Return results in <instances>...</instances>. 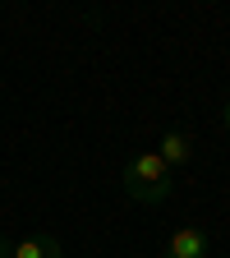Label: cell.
<instances>
[{
  "mask_svg": "<svg viewBox=\"0 0 230 258\" xmlns=\"http://www.w3.org/2000/svg\"><path fill=\"white\" fill-rule=\"evenodd\" d=\"M120 184H124L129 199H138V203L157 208V203H166V199H171V166H166L157 152H138V157H129V161H124Z\"/></svg>",
  "mask_w": 230,
  "mask_h": 258,
  "instance_id": "1",
  "label": "cell"
},
{
  "mask_svg": "<svg viewBox=\"0 0 230 258\" xmlns=\"http://www.w3.org/2000/svg\"><path fill=\"white\" fill-rule=\"evenodd\" d=\"M0 258H64V249L51 235H28V240H5L0 235Z\"/></svg>",
  "mask_w": 230,
  "mask_h": 258,
  "instance_id": "2",
  "label": "cell"
},
{
  "mask_svg": "<svg viewBox=\"0 0 230 258\" xmlns=\"http://www.w3.org/2000/svg\"><path fill=\"white\" fill-rule=\"evenodd\" d=\"M207 253H212V240L203 226H180L166 240V258H207Z\"/></svg>",
  "mask_w": 230,
  "mask_h": 258,
  "instance_id": "3",
  "label": "cell"
},
{
  "mask_svg": "<svg viewBox=\"0 0 230 258\" xmlns=\"http://www.w3.org/2000/svg\"><path fill=\"white\" fill-rule=\"evenodd\" d=\"M157 157L166 161L171 171L175 166H189V161H193V139L184 134V129H166V134L157 139Z\"/></svg>",
  "mask_w": 230,
  "mask_h": 258,
  "instance_id": "4",
  "label": "cell"
},
{
  "mask_svg": "<svg viewBox=\"0 0 230 258\" xmlns=\"http://www.w3.org/2000/svg\"><path fill=\"white\" fill-rule=\"evenodd\" d=\"M221 124H225V134H230V102H225V111H221Z\"/></svg>",
  "mask_w": 230,
  "mask_h": 258,
  "instance_id": "5",
  "label": "cell"
}]
</instances>
